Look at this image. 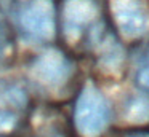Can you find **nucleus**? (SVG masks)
<instances>
[{"label": "nucleus", "mask_w": 149, "mask_h": 137, "mask_svg": "<svg viewBox=\"0 0 149 137\" xmlns=\"http://www.w3.org/2000/svg\"><path fill=\"white\" fill-rule=\"evenodd\" d=\"M112 16L120 34L127 38H138L149 27V14L139 0H111Z\"/></svg>", "instance_id": "nucleus-3"}, {"label": "nucleus", "mask_w": 149, "mask_h": 137, "mask_svg": "<svg viewBox=\"0 0 149 137\" xmlns=\"http://www.w3.org/2000/svg\"><path fill=\"white\" fill-rule=\"evenodd\" d=\"M138 81L141 83L144 88L149 89V64L146 67H143V69L138 72Z\"/></svg>", "instance_id": "nucleus-8"}, {"label": "nucleus", "mask_w": 149, "mask_h": 137, "mask_svg": "<svg viewBox=\"0 0 149 137\" xmlns=\"http://www.w3.org/2000/svg\"><path fill=\"white\" fill-rule=\"evenodd\" d=\"M98 10L93 0H66L64 3V32L66 37L75 38L95 19Z\"/></svg>", "instance_id": "nucleus-5"}, {"label": "nucleus", "mask_w": 149, "mask_h": 137, "mask_svg": "<svg viewBox=\"0 0 149 137\" xmlns=\"http://www.w3.org/2000/svg\"><path fill=\"white\" fill-rule=\"evenodd\" d=\"M16 124V116L7 110H0V134L10 132Z\"/></svg>", "instance_id": "nucleus-7"}, {"label": "nucleus", "mask_w": 149, "mask_h": 137, "mask_svg": "<svg viewBox=\"0 0 149 137\" xmlns=\"http://www.w3.org/2000/svg\"><path fill=\"white\" fill-rule=\"evenodd\" d=\"M32 76L45 88H58L64 85L71 73L68 59L58 51H47L34 61L31 67Z\"/></svg>", "instance_id": "nucleus-4"}, {"label": "nucleus", "mask_w": 149, "mask_h": 137, "mask_svg": "<svg viewBox=\"0 0 149 137\" xmlns=\"http://www.w3.org/2000/svg\"><path fill=\"white\" fill-rule=\"evenodd\" d=\"M21 34L34 41L50 40L55 34V8L52 0H23L16 10Z\"/></svg>", "instance_id": "nucleus-1"}, {"label": "nucleus", "mask_w": 149, "mask_h": 137, "mask_svg": "<svg viewBox=\"0 0 149 137\" xmlns=\"http://www.w3.org/2000/svg\"><path fill=\"white\" fill-rule=\"evenodd\" d=\"M3 46H5V38H2V37H0V53L3 51Z\"/></svg>", "instance_id": "nucleus-9"}, {"label": "nucleus", "mask_w": 149, "mask_h": 137, "mask_svg": "<svg viewBox=\"0 0 149 137\" xmlns=\"http://www.w3.org/2000/svg\"><path fill=\"white\" fill-rule=\"evenodd\" d=\"M128 137H149L148 134H130Z\"/></svg>", "instance_id": "nucleus-10"}, {"label": "nucleus", "mask_w": 149, "mask_h": 137, "mask_svg": "<svg viewBox=\"0 0 149 137\" xmlns=\"http://www.w3.org/2000/svg\"><path fill=\"white\" fill-rule=\"evenodd\" d=\"M75 126L84 137H98L109 123V107L95 86L87 85L75 104Z\"/></svg>", "instance_id": "nucleus-2"}, {"label": "nucleus", "mask_w": 149, "mask_h": 137, "mask_svg": "<svg viewBox=\"0 0 149 137\" xmlns=\"http://www.w3.org/2000/svg\"><path fill=\"white\" fill-rule=\"evenodd\" d=\"M128 118L132 121H144L149 118V101L138 97L130 104L128 107Z\"/></svg>", "instance_id": "nucleus-6"}]
</instances>
